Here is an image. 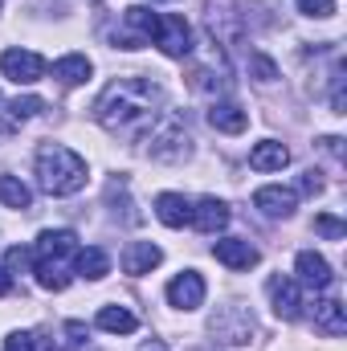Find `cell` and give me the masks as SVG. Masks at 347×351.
Wrapping results in <instances>:
<instances>
[{"label":"cell","mask_w":347,"mask_h":351,"mask_svg":"<svg viewBox=\"0 0 347 351\" xmlns=\"http://www.w3.org/2000/svg\"><path fill=\"white\" fill-rule=\"evenodd\" d=\"M156 106H160V86L147 82V78H139V74H131V78H115L110 86L98 94L94 119L110 135L135 139V135H143L156 123V114H160Z\"/></svg>","instance_id":"obj_1"},{"label":"cell","mask_w":347,"mask_h":351,"mask_svg":"<svg viewBox=\"0 0 347 351\" xmlns=\"http://www.w3.org/2000/svg\"><path fill=\"white\" fill-rule=\"evenodd\" d=\"M78 237L70 229H45L33 245V274L41 290L62 294L74 282V258H78Z\"/></svg>","instance_id":"obj_2"},{"label":"cell","mask_w":347,"mask_h":351,"mask_svg":"<svg viewBox=\"0 0 347 351\" xmlns=\"http://www.w3.org/2000/svg\"><path fill=\"white\" fill-rule=\"evenodd\" d=\"M37 184L49 196H74L86 188V160L62 143H45L37 152Z\"/></svg>","instance_id":"obj_3"},{"label":"cell","mask_w":347,"mask_h":351,"mask_svg":"<svg viewBox=\"0 0 347 351\" xmlns=\"http://www.w3.org/2000/svg\"><path fill=\"white\" fill-rule=\"evenodd\" d=\"M188 152H192V135H188V127H184V119L176 110H168L164 119H156L147 127V156L152 160L180 164V160H188Z\"/></svg>","instance_id":"obj_4"},{"label":"cell","mask_w":347,"mask_h":351,"mask_svg":"<svg viewBox=\"0 0 347 351\" xmlns=\"http://www.w3.org/2000/svg\"><path fill=\"white\" fill-rule=\"evenodd\" d=\"M156 29H160V12H152L143 4H131L123 12V29H115L110 41H115V49H143L156 37Z\"/></svg>","instance_id":"obj_5"},{"label":"cell","mask_w":347,"mask_h":351,"mask_svg":"<svg viewBox=\"0 0 347 351\" xmlns=\"http://www.w3.org/2000/svg\"><path fill=\"white\" fill-rule=\"evenodd\" d=\"M0 70H4L8 82H16V86H33V82L45 78V58L33 53V49H4Z\"/></svg>","instance_id":"obj_6"},{"label":"cell","mask_w":347,"mask_h":351,"mask_svg":"<svg viewBox=\"0 0 347 351\" xmlns=\"http://www.w3.org/2000/svg\"><path fill=\"white\" fill-rule=\"evenodd\" d=\"M168 58H176V62H184L188 53H192V29H188V21L184 16H176V12H168V16H160V29H156V37H152Z\"/></svg>","instance_id":"obj_7"},{"label":"cell","mask_w":347,"mask_h":351,"mask_svg":"<svg viewBox=\"0 0 347 351\" xmlns=\"http://www.w3.org/2000/svg\"><path fill=\"white\" fill-rule=\"evenodd\" d=\"M204 294H208V286H204V278L196 269H184L168 282V302L180 306V311H196L204 302Z\"/></svg>","instance_id":"obj_8"},{"label":"cell","mask_w":347,"mask_h":351,"mask_svg":"<svg viewBox=\"0 0 347 351\" xmlns=\"http://www.w3.org/2000/svg\"><path fill=\"white\" fill-rule=\"evenodd\" d=\"M265 290H270V302H274V315H278V319L290 323V319L302 315V290H298L294 278H282V274H278V278H270Z\"/></svg>","instance_id":"obj_9"},{"label":"cell","mask_w":347,"mask_h":351,"mask_svg":"<svg viewBox=\"0 0 347 351\" xmlns=\"http://www.w3.org/2000/svg\"><path fill=\"white\" fill-rule=\"evenodd\" d=\"M213 335L221 339V343H233V348H246L250 343V335H254V319L246 315V311H225V315H217L213 319Z\"/></svg>","instance_id":"obj_10"},{"label":"cell","mask_w":347,"mask_h":351,"mask_svg":"<svg viewBox=\"0 0 347 351\" xmlns=\"http://www.w3.org/2000/svg\"><path fill=\"white\" fill-rule=\"evenodd\" d=\"M254 208H261L265 217H294V208H298V192L294 188H278V184H270V188H258L254 192Z\"/></svg>","instance_id":"obj_11"},{"label":"cell","mask_w":347,"mask_h":351,"mask_svg":"<svg viewBox=\"0 0 347 351\" xmlns=\"http://www.w3.org/2000/svg\"><path fill=\"white\" fill-rule=\"evenodd\" d=\"M213 258L221 265H229V269H254V265L261 262V254L250 241H241V237H221V241L213 245Z\"/></svg>","instance_id":"obj_12"},{"label":"cell","mask_w":347,"mask_h":351,"mask_svg":"<svg viewBox=\"0 0 347 351\" xmlns=\"http://www.w3.org/2000/svg\"><path fill=\"white\" fill-rule=\"evenodd\" d=\"M294 269H298V282L302 286H311V290H327L331 286V265H327V258L323 254H315V250H302L298 254V262H294Z\"/></svg>","instance_id":"obj_13"},{"label":"cell","mask_w":347,"mask_h":351,"mask_svg":"<svg viewBox=\"0 0 347 351\" xmlns=\"http://www.w3.org/2000/svg\"><path fill=\"white\" fill-rule=\"evenodd\" d=\"M192 225H196L200 233H221V229L229 225V204L217 200V196L196 200V204H192Z\"/></svg>","instance_id":"obj_14"},{"label":"cell","mask_w":347,"mask_h":351,"mask_svg":"<svg viewBox=\"0 0 347 351\" xmlns=\"http://www.w3.org/2000/svg\"><path fill=\"white\" fill-rule=\"evenodd\" d=\"M160 262H164V250H160V245H152V241H131V245H127V254H123V269H127L131 278L152 274Z\"/></svg>","instance_id":"obj_15"},{"label":"cell","mask_w":347,"mask_h":351,"mask_svg":"<svg viewBox=\"0 0 347 351\" xmlns=\"http://www.w3.org/2000/svg\"><path fill=\"white\" fill-rule=\"evenodd\" d=\"M208 33L221 41V45H237L241 41V16L229 8V4H208Z\"/></svg>","instance_id":"obj_16"},{"label":"cell","mask_w":347,"mask_h":351,"mask_svg":"<svg viewBox=\"0 0 347 351\" xmlns=\"http://www.w3.org/2000/svg\"><path fill=\"white\" fill-rule=\"evenodd\" d=\"M156 217H160L168 229H184V225H192V204H188L180 192H160V196H156Z\"/></svg>","instance_id":"obj_17"},{"label":"cell","mask_w":347,"mask_h":351,"mask_svg":"<svg viewBox=\"0 0 347 351\" xmlns=\"http://www.w3.org/2000/svg\"><path fill=\"white\" fill-rule=\"evenodd\" d=\"M286 164H290V147H282L278 139H261L250 152V168L254 172H282Z\"/></svg>","instance_id":"obj_18"},{"label":"cell","mask_w":347,"mask_h":351,"mask_svg":"<svg viewBox=\"0 0 347 351\" xmlns=\"http://www.w3.org/2000/svg\"><path fill=\"white\" fill-rule=\"evenodd\" d=\"M208 123H213L217 131H225V135H241V131L250 127V114H246L237 102H213V106H208Z\"/></svg>","instance_id":"obj_19"},{"label":"cell","mask_w":347,"mask_h":351,"mask_svg":"<svg viewBox=\"0 0 347 351\" xmlns=\"http://www.w3.org/2000/svg\"><path fill=\"white\" fill-rule=\"evenodd\" d=\"M90 74H94V66H90L86 53H66L62 62H53V78L62 86H82Z\"/></svg>","instance_id":"obj_20"},{"label":"cell","mask_w":347,"mask_h":351,"mask_svg":"<svg viewBox=\"0 0 347 351\" xmlns=\"http://www.w3.org/2000/svg\"><path fill=\"white\" fill-rule=\"evenodd\" d=\"M315 327L323 331V335H344L347 331V311L339 298H323L319 306H315Z\"/></svg>","instance_id":"obj_21"},{"label":"cell","mask_w":347,"mask_h":351,"mask_svg":"<svg viewBox=\"0 0 347 351\" xmlns=\"http://www.w3.org/2000/svg\"><path fill=\"white\" fill-rule=\"evenodd\" d=\"M74 274H82V278H90V282L106 278V274H110V258H106V250H98V245L78 250V258H74Z\"/></svg>","instance_id":"obj_22"},{"label":"cell","mask_w":347,"mask_h":351,"mask_svg":"<svg viewBox=\"0 0 347 351\" xmlns=\"http://www.w3.org/2000/svg\"><path fill=\"white\" fill-rule=\"evenodd\" d=\"M98 327L110 331V335H131V331L139 327V319H135L127 306H102V311H98Z\"/></svg>","instance_id":"obj_23"},{"label":"cell","mask_w":347,"mask_h":351,"mask_svg":"<svg viewBox=\"0 0 347 351\" xmlns=\"http://www.w3.org/2000/svg\"><path fill=\"white\" fill-rule=\"evenodd\" d=\"M0 204H8V208H29V204H33L29 184H21L16 176H0Z\"/></svg>","instance_id":"obj_24"},{"label":"cell","mask_w":347,"mask_h":351,"mask_svg":"<svg viewBox=\"0 0 347 351\" xmlns=\"http://www.w3.org/2000/svg\"><path fill=\"white\" fill-rule=\"evenodd\" d=\"M45 110V102L37 98V94H25V98H12L8 102V114H12V123H25V119H37Z\"/></svg>","instance_id":"obj_25"},{"label":"cell","mask_w":347,"mask_h":351,"mask_svg":"<svg viewBox=\"0 0 347 351\" xmlns=\"http://www.w3.org/2000/svg\"><path fill=\"white\" fill-rule=\"evenodd\" d=\"M250 78L261 82V86L278 82V62H274V58H265V53H250Z\"/></svg>","instance_id":"obj_26"},{"label":"cell","mask_w":347,"mask_h":351,"mask_svg":"<svg viewBox=\"0 0 347 351\" xmlns=\"http://www.w3.org/2000/svg\"><path fill=\"white\" fill-rule=\"evenodd\" d=\"M29 265H33V250H25V245H12V250L4 254V269H8V278H12V274H29Z\"/></svg>","instance_id":"obj_27"},{"label":"cell","mask_w":347,"mask_h":351,"mask_svg":"<svg viewBox=\"0 0 347 351\" xmlns=\"http://www.w3.org/2000/svg\"><path fill=\"white\" fill-rule=\"evenodd\" d=\"M298 12L327 21V16H335V0H298Z\"/></svg>","instance_id":"obj_28"},{"label":"cell","mask_w":347,"mask_h":351,"mask_svg":"<svg viewBox=\"0 0 347 351\" xmlns=\"http://www.w3.org/2000/svg\"><path fill=\"white\" fill-rule=\"evenodd\" d=\"M37 335H29V331H12L8 339H4V351H37Z\"/></svg>","instance_id":"obj_29"},{"label":"cell","mask_w":347,"mask_h":351,"mask_svg":"<svg viewBox=\"0 0 347 351\" xmlns=\"http://www.w3.org/2000/svg\"><path fill=\"white\" fill-rule=\"evenodd\" d=\"M315 229L323 233V237H331V241H339L347 233V225L344 221H335V217H315Z\"/></svg>","instance_id":"obj_30"},{"label":"cell","mask_w":347,"mask_h":351,"mask_svg":"<svg viewBox=\"0 0 347 351\" xmlns=\"http://www.w3.org/2000/svg\"><path fill=\"white\" fill-rule=\"evenodd\" d=\"M298 188H302L307 196H319V192H323V176H319L315 168H311V172H302V180H298Z\"/></svg>","instance_id":"obj_31"},{"label":"cell","mask_w":347,"mask_h":351,"mask_svg":"<svg viewBox=\"0 0 347 351\" xmlns=\"http://www.w3.org/2000/svg\"><path fill=\"white\" fill-rule=\"evenodd\" d=\"M323 147H327L335 160H344V139H339V135H327V139H323Z\"/></svg>","instance_id":"obj_32"},{"label":"cell","mask_w":347,"mask_h":351,"mask_svg":"<svg viewBox=\"0 0 347 351\" xmlns=\"http://www.w3.org/2000/svg\"><path fill=\"white\" fill-rule=\"evenodd\" d=\"M66 335H70V339H74L78 348L86 343V327H82V323H66Z\"/></svg>","instance_id":"obj_33"},{"label":"cell","mask_w":347,"mask_h":351,"mask_svg":"<svg viewBox=\"0 0 347 351\" xmlns=\"http://www.w3.org/2000/svg\"><path fill=\"white\" fill-rule=\"evenodd\" d=\"M4 294H12V278H8V269L0 265V298H4Z\"/></svg>","instance_id":"obj_34"},{"label":"cell","mask_w":347,"mask_h":351,"mask_svg":"<svg viewBox=\"0 0 347 351\" xmlns=\"http://www.w3.org/2000/svg\"><path fill=\"white\" fill-rule=\"evenodd\" d=\"M139 351H168V348H164L160 339H152V343H143V348H139Z\"/></svg>","instance_id":"obj_35"},{"label":"cell","mask_w":347,"mask_h":351,"mask_svg":"<svg viewBox=\"0 0 347 351\" xmlns=\"http://www.w3.org/2000/svg\"><path fill=\"white\" fill-rule=\"evenodd\" d=\"M37 351H58L53 343H37Z\"/></svg>","instance_id":"obj_36"}]
</instances>
